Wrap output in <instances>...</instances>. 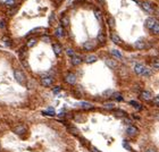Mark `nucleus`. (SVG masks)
<instances>
[{
	"label": "nucleus",
	"instance_id": "nucleus-1",
	"mask_svg": "<svg viewBox=\"0 0 159 152\" xmlns=\"http://www.w3.org/2000/svg\"><path fill=\"white\" fill-rule=\"evenodd\" d=\"M134 71L138 75L142 76H150L151 75V70L148 69L146 66H143L142 64H135L134 65Z\"/></svg>",
	"mask_w": 159,
	"mask_h": 152
},
{
	"label": "nucleus",
	"instance_id": "nucleus-2",
	"mask_svg": "<svg viewBox=\"0 0 159 152\" xmlns=\"http://www.w3.org/2000/svg\"><path fill=\"white\" fill-rule=\"evenodd\" d=\"M14 76H15V79L19 83V84H22V85H24V84H25L26 77H25L24 73H23L22 70H18V69L14 70Z\"/></svg>",
	"mask_w": 159,
	"mask_h": 152
},
{
	"label": "nucleus",
	"instance_id": "nucleus-3",
	"mask_svg": "<svg viewBox=\"0 0 159 152\" xmlns=\"http://www.w3.org/2000/svg\"><path fill=\"white\" fill-rule=\"evenodd\" d=\"M13 131H14V133L17 134V135H24L25 133H26V126L25 125H17L15 126V127L13 128Z\"/></svg>",
	"mask_w": 159,
	"mask_h": 152
},
{
	"label": "nucleus",
	"instance_id": "nucleus-4",
	"mask_svg": "<svg viewBox=\"0 0 159 152\" xmlns=\"http://www.w3.org/2000/svg\"><path fill=\"white\" fill-rule=\"evenodd\" d=\"M65 82L69 85H74L76 84V75L73 73H68L66 76H65Z\"/></svg>",
	"mask_w": 159,
	"mask_h": 152
},
{
	"label": "nucleus",
	"instance_id": "nucleus-5",
	"mask_svg": "<svg viewBox=\"0 0 159 152\" xmlns=\"http://www.w3.org/2000/svg\"><path fill=\"white\" fill-rule=\"evenodd\" d=\"M52 83H53V77H51V76L42 77V79H41V84L43 85V86H45V87L51 86V85H52Z\"/></svg>",
	"mask_w": 159,
	"mask_h": 152
},
{
	"label": "nucleus",
	"instance_id": "nucleus-6",
	"mask_svg": "<svg viewBox=\"0 0 159 152\" xmlns=\"http://www.w3.org/2000/svg\"><path fill=\"white\" fill-rule=\"evenodd\" d=\"M126 133L127 135L131 136V137H134L139 134V130L135 127V126H129V127L126 128Z\"/></svg>",
	"mask_w": 159,
	"mask_h": 152
},
{
	"label": "nucleus",
	"instance_id": "nucleus-7",
	"mask_svg": "<svg viewBox=\"0 0 159 152\" xmlns=\"http://www.w3.org/2000/svg\"><path fill=\"white\" fill-rule=\"evenodd\" d=\"M141 7L143 8V10H146L147 13H153V7L151 6V4L148 1L141 2Z\"/></svg>",
	"mask_w": 159,
	"mask_h": 152
},
{
	"label": "nucleus",
	"instance_id": "nucleus-8",
	"mask_svg": "<svg viewBox=\"0 0 159 152\" xmlns=\"http://www.w3.org/2000/svg\"><path fill=\"white\" fill-rule=\"evenodd\" d=\"M156 22H157V19H155L153 17H149V18H147L146 19V27L147 28H149V30H151V28L153 27V25L156 24Z\"/></svg>",
	"mask_w": 159,
	"mask_h": 152
},
{
	"label": "nucleus",
	"instance_id": "nucleus-9",
	"mask_svg": "<svg viewBox=\"0 0 159 152\" xmlns=\"http://www.w3.org/2000/svg\"><path fill=\"white\" fill-rule=\"evenodd\" d=\"M134 47L136 48V49H139V50H143V49H146L147 48V43L143 41V40H138V41L134 43Z\"/></svg>",
	"mask_w": 159,
	"mask_h": 152
},
{
	"label": "nucleus",
	"instance_id": "nucleus-10",
	"mask_svg": "<svg viewBox=\"0 0 159 152\" xmlns=\"http://www.w3.org/2000/svg\"><path fill=\"white\" fill-rule=\"evenodd\" d=\"M140 98L142 100H144V101H149V100L152 98V95L149 91H142L141 94H140Z\"/></svg>",
	"mask_w": 159,
	"mask_h": 152
},
{
	"label": "nucleus",
	"instance_id": "nucleus-11",
	"mask_svg": "<svg viewBox=\"0 0 159 152\" xmlns=\"http://www.w3.org/2000/svg\"><path fill=\"white\" fill-rule=\"evenodd\" d=\"M94 43H93L92 41H86V42H84L83 43V49L84 50H86V51H91V50H93L94 49Z\"/></svg>",
	"mask_w": 159,
	"mask_h": 152
},
{
	"label": "nucleus",
	"instance_id": "nucleus-12",
	"mask_svg": "<svg viewBox=\"0 0 159 152\" xmlns=\"http://www.w3.org/2000/svg\"><path fill=\"white\" fill-rule=\"evenodd\" d=\"M114 115H115L117 118H125V117H127V114L125 113V111L121 110V109H118V110H115V111H114Z\"/></svg>",
	"mask_w": 159,
	"mask_h": 152
},
{
	"label": "nucleus",
	"instance_id": "nucleus-13",
	"mask_svg": "<svg viewBox=\"0 0 159 152\" xmlns=\"http://www.w3.org/2000/svg\"><path fill=\"white\" fill-rule=\"evenodd\" d=\"M112 41L114 42V43H116V44H119V43H122V39L119 38V35L118 34H116V33H112Z\"/></svg>",
	"mask_w": 159,
	"mask_h": 152
},
{
	"label": "nucleus",
	"instance_id": "nucleus-14",
	"mask_svg": "<svg viewBox=\"0 0 159 152\" xmlns=\"http://www.w3.org/2000/svg\"><path fill=\"white\" fill-rule=\"evenodd\" d=\"M97 56L94 54H89V56L85 57V62H88V64H92V62H96L97 61Z\"/></svg>",
	"mask_w": 159,
	"mask_h": 152
},
{
	"label": "nucleus",
	"instance_id": "nucleus-15",
	"mask_svg": "<svg viewBox=\"0 0 159 152\" xmlns=\"http://www.w3.org/2000/svg\"><path fill=\"white\" fill-rule=\"evenodd\" d=\"M72 64L74 66H78L80 64H82V58L80 56H73L72 57Z\"/></svg>",
	"mask_w": 159,
	"mask_h": 152
},
{
	"label": "nucleus",
	"instance_id": "nucleus-16",
	"mask_svg": "<svg viewBox=\"0 0 159 152\" xmlns=\"http://www.w3.org/2000/svg\"><path fill=\"white\" fill-rule=\"evenodd\" d=\"M52 48H53V51H55V53L57 54V56H59V54L61 53V45L59 43H53L52 44Z\"/></svg>",
	"mask_w": 159,
	"mask_h": 152
},
{
	"label": "nucleus",
	"instance_id": "nucleus-17",
	"mask_svg": "<svg viewBox=\"0 0 159 152\" xmlns=\"http://www.w3.org/2000/svg\"><path fill=\"white\" fill-rule=\"evenodd\" d=\"M106 65L109 66V67L113 68V69L117 67V62H116L115 60H113V59H106Z\"/></svg>",
	"mask_w": 159,
	"mask_h": 152
},
{
	"label": "nucleus",
	"instance_id": "nucleus-18",
	"mask_svg": "<svg viewBox=\"0 0 159 152\" xmlns=\"http://www.w3.org/2000/svg\"><path fill=\"white\" fill-rule=\"evenodd\" d=\"M56 36H57V38H62V36H64V28H62L61 26L57 27V30H56Z\"/></svg>",
	"mask_w": 159,
	"mask_h": 152
},
{
	"label": "nucleus",
	"instance_id": "nucleus-19",
	"mask_svg": "<svg viewBox=\"0 0 159 152\" xmlns=\"http://www.w3.org/2000/svg\"><path fill=\"white\" fill-rule=\"evenodd\" d=\"M78 105L81 106L82 108H84V109H92V108H93V105H91V103H89V102L82 101V102H80Z\"/></svg>",
	"mask_w": 159,
	"mask_h": 152
},
{
	"label": "nucleus",
	"instance_id": "nucleus-20",
	"mask_svg": "<svg viewBox=\"0 0 159 152\" xmlns=\"http://www.w3.org/2000/svg\"><path fill=\"white\" fill-rule=\"evenodd\" d=\"M130 105H131V106H133V107H134L135 109H138V110H141V109H142V106H141L138 101H134V100L130 101Z\"/></svg>",
	"mask_w": 159,
	"mask_h": 152
},
{
	"label": "nucleus",
	"instance_id": "nucleus-21",
	"mask_svg": "<svg viewBox=\"0 0 159 152\" xmlns=\"http://www.w3.org/2000/svg\"><path fill=\"white\" fill-rule=\"evenodd\" d=\"M36 44V39H30L27 41V44H26V47L27 48H32V47H34V45Z\"/></svg>",
	"mask_w": 159,
	"mask_h": 152
},
{
	"label": "nucleus",
	"instance_id": "nucleus-22",
	"mask_svg": "<svg viewBox=\"0 0 159 152\" xmlns=\"http://www.w3.org/2000/svg\"><path fill=\"white\" fill-rule=\"evenodd\" d=\"M113 95V99L115 100V101H123V97L121 95V93H114L112 94Z\"/></svg>",
	"mask_w": 159,
	"mask_h": 152
},
{
	"label": "nucleus",
	"instance_id": "nucleus-23",
	"mask_svg": "<svg viewBox=\"0 0 159 152\" xmlns=\"http://www.w3.org/2000/svg\"><path fill=\"white\" fill-rule=\"evenodd\" d=\"M112 54H113V56H115L116 58H118V59H122V58H123V57H122V53L119 52L118 50H115V49L112 50Z\"/></svg>",
	"mask_w": 159,
	"mask_h": 152
},
{
	"label": "nucleus",
	"instance_id": "nucleus-24",
	"mask_svg": "<svg viewBox=\"0 0 159 152\" xmlns=\"http://www.w3.org/2000/svg\"><path fill=\"white\" fill-rule=\"evenodd\" d=\"M152 30V32L155 33V34H158L159 33V24H158V22H156V24L153 25V27L151 28Z\"/></svg>",
	"mask_w": 159,
	"mask_h": 152
},
{
	"label": "nucleus",
	"instance_id": "nucleus-25",
	"mask_svg": "<svg viewBox=\"0 0 159 152\" xmlns=\"http://www.w3.org/2000/svg\"><path fill=\"white\" fill-rule=\"evenodd\" d=\"M98 40L101 42V43H105V41H106V36H105V34L104 33H99Z\"/></svg>",
	"mask_w": 159,
	"mask_h": 152
},
{
	"label": "nucleus",
	"instance_id": "nucleus-26",
	"mask_svg": "<svg viewBox=\"0 0 159 152\" xmlns=\"http://www.w3.org/2000/svg\"><path fill=\"white\" fill-rule=\"evenodd\" d=\"M68 132H69V133H72V134H75V135H77L78 134V130L77 128H75V127H68Z\"/></svg>",
	"mask_w": 159,
	"mask_h": 152
},
{
	"label": "nucleus",
	"instance_id": "nucleus-27",
	"mask_svg": "<svg viewBox=\"0 0 159 152\" xmlns=\"http://www.w3.org/2000/svg\"><path fill=\"white\" fill-rule=\"evenodd\" d=\"M94 15H96V17H97V19H99V21H101V18H102V15H101L100 10L96 9V10H94Z\"/></svg>",
	"mask_w": 159,
	"mask_h": 152
},
{
	"label": "nucleus",
	"instance_id": "nucleus-28",
	"mask_svg": "<svg viewBox=\"0 0 159 152\" xmlns=\"http://www.w3.org/2000/svg\"><path fill=\"white\" fill-rule=\"evenodd\" d=\"M15 1H16V0H6V1H5V5H6V6H9V7H11V6L15 5Z\"/></svg>",
	"mask_w": 159,
	"mask_h": 152
},
{
	"label": "nucleus",
	"instance_id": "nucleus-29",
	"mask_svg": "<svg viewBox=\"0 0 159 152\" xmlns=\"http://www.w3.org/2000/svg\"><path fill=\"white\" fill-rule=\"evenodd\" d=\"M61 24L64 25V26H68V25H69V21H68L67 17H64V18L61 19Z\"/></svg>",
	"mask_w": 159,
	"mask_h": 152
},
{
	"label": "nucleus",
	"instance_id": "nucleus-30",
	"mask_svg": "<svg viewBox=\"0 0 159 152\" xmlns=\"http://www.w3.org/2000/svg\"><path fill=\"white\" fill-rule=\"evenodd\" d=\"M104 107L106 109H113L114 107H115V105H114V103H105Z\"/></svg>",
	"mask_w": 159,
	"mask_h": 152
},
{
	"label": "nucleus",
	"instance_id": "nucleus-31",
	"mask_svg": "<svg viewBox=\"0 0 159 152\" xmlns=\"http://www.w3.org/2000/svg\"><path fill=\"white\" fill-rule=\"evenodd\" d=\"M60 90H61V87H60V86H56V87H53V89H52V92L55 93V94H58L59 92H60Z\"/></svg>",
	"mask_w": 159,
	"mask_h": 152
},
{
	"label": "nucleus",
	"instance_id": "nucleus-32",
	"mask_svg": "<svg viewBox=\"0 0 159 152\" xmlns=\"http://www.w3.org/2000/svg\"><path fill=\"white\" fill-rule=\"evenodd\" d=\"M42 115H44V116H55V113H52V111H43Z\"/></svg>",
	"mask_w": 159,
	"mask_h": 152
},
{
	"label": "nucleus",
	"instance_id": "nucleus-33",
	"mask_svg": "<svg viewBox=\"0 0 159 152\" xmlns=\"http://www.w3.org/2000/svg\"><path fill=\"white\" fill-rule=\"evenodd\" d=\"M4 41H5V43H6V45H7V47H10V45L13 44L10 40H8V38H4Z\"/></svg>",
	"mask_w": 159,
	"mask_h": 152
},
{
	"label": "nucleus",
	"instance_id": "nucleus-34",
	"mask_svg": "<svg viewBox=\"0 0 159 152\" xmlns=\"http://www.w3.org/2000/svg\"><path fill=\"white\" fill-rule=\"evenodd\" d=\"M66 53L68 54V56H70V57L75 56V53H74V50H72V49H67L66 50Z\"/></svg>",
	"mask_w": 159,
	"mask_h": 152
},
{
	"label": "nucleus",
	"instance_id": "nucleus-35",
	"mask_svg": "<svg viewBox=\"0 0 159 152\" xmlns=\"http://www.w3.org/2000/svg\"><path fill=\"white\" fill-rule=\"evenodd\" d=\"M108 24H110V26H112V27L115 26V22H114V19H113V18L108 19Z\"/></svg>",
	"mask_w": 159,
	"mask_h": 152
},
{
	"label": "nucleus",
	"instance_id": "nucleus-36",
	"mask_svg": "<svg viewBox=\"0 0 159 152\" xmlns=\"http://www.w3.org/2000/svg\"><path fill=\"white\" fill-rule=\"evenodd\" d=\"M123 147L125 148V149H127V150H131V147H130V145H129V143H126V142H123Z\"/></svg>",
	"mask_w": 159,
	"mask_h": 152
},
{
	"label": "nucleus",
	"instance_id": "nucleus-37",
	"mask_svg": "<svg viewBox=\"0 0 159 152\" xmlns=\"http://www.w3.org/2000/svg\"><path fill=\"white\" fill-rule=\"evenodd\" d=\"M113 94V91L112 90H108L106 92H104V95H112Z\"/></svg>",
	"mask_w": 159,
	"mask_h": 152
},
{
	"label": "nucleus",
	"instance_id": "nucleus-38",
	"mask_svg": "<svg viewBox=\"0 0 159 152\" xmlns=\"http://www.w3.org/2000/svg\"><path fill=\"white\" fill-rule=\"evenodd\" d=\"M5 27H6L5 21H0V28H5Z\"/></svg>",
	"mask_w": 159,
	"mask_h": 152
},
{
	"label": "nucleus",
	"instance_id": "nucleus-39",
	"mask_svg": "<svg viewBox=\"0 0 159 152\" xmlns=\"http://www.w3.org/2000/svg\"><path fill=\"white\" fill-rule=\"evenodd\" d=\"M144 152H157V151H156L155 149H152V148H148V149H147V150L144 151Z\"/></svg>",
	"mask_w": 159,
	"mask_h": 152
},
{
	"label": "nucleus",
	"instance_id": "nucleus-40",
	"mask_svg": "<svg viewBox=\"0 0 159 152\" xmlns=\"http://www.w3.org/2000/svg\"><path fill=\"white\" fill-rule=\"evenodd\" d=\"M153 102H155V103H156V106L158 107V102H159V98H158V97H156V98L153 99Z\"/></svg>",
	"mask_w": 159,
	"mask_h": 152
},
{
	"label": "nucleus",
	"instance_id": "nucleus-41",
	"mask_svg": "<svg viewBox=\"0 0 159 152\" xmlns=\"http://www.w3.org/2000/svg\"><path fill=\"white\" fill-rule=\"evenodd\" d=\"M90 150H91V151H92V152H101V151H99V150H98V149H97V148H93V147H92V148H91V149H90Z\"/></svg>",
	"mask_w": 159,
	"mask_h": 152
},
{
	"label": "nucleus",
	"instance_id": "nucleus-42",
	"mask_svg": "<svg viewBox=\"0 0 159 152\" xmlns=\"http://www.w3.org/2000/svg\"><path fill=\"white\" fill-rule=\"evenodd\" d=\"M153 67H155L156 69H158V67H159V66H158V59L156 60V62H155V64H153Z\"/></svg>",
	"mask_w": 159,
	"mask_h": 152
},
{
	"label": "nucleus",
	"instance_id": "nucleus-43",
	"mask_svg": "<svg viewBox=\"0 0 159 152\" xmlns=\"http://www.w3.org/2000/svg\"><path fill=\"white\" fill-rule=\"evenodd\" d=\"M42 40H43V41L49 42V36H42Z\"/></svg>",
	"mask_w": 159,
	"mask_h": 152
},
{
	"label": "nucleus",
	"instance_id": "nucleus-44",
	"mask_svg": "<svg viewBox=\"0 0 159 152\" xmlns=\"http://www.w3.org/2000/svg\"><path fill=\"white\" fill-rule=\"evenodd\" d=\"M48 111H52V113H55V109H53L52 107H49L48 108Z\"/></svg>",
	"mask_w": 159,
	"mask_h": 152
},
{
	"label": "nucleus",
	"instance_id": "nucleus-45",
	"mask_svg": "<svg viewBox=\"0 0 159 152\" xmlns=\"http://www.w3.org/2000/svg\"><path fill=\"white\" fill-rule=\"evenodd\" d=\"M134 1H138V0H134Z\"/></svg>",
	"mask_w": 159,
	"mask_h": 152
}]
</instances>
